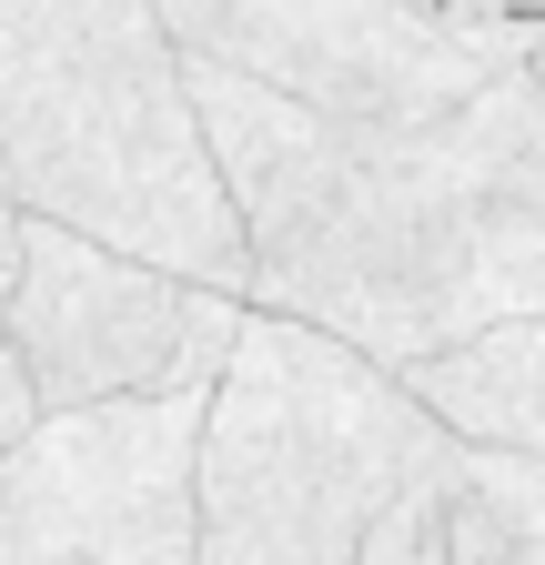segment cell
<instances>
[{"label": "cell", "mask_w": 545, "mask_h": 565, "mask_svg": "<svg viewBox=\"0 0 545 565\" xmlns=\"http://www.w3.org/2000/svg\"><path fill=\"white\" fill-rule=\"evenodd\" d=\"M202 394L41 414L0 465V565H192Z\"/></svg>", "instance_id": "5"}, {"label": "cell", "mask_w": 545, "mask_h": 565, "mask_svg": "<svg viewBox=\"0 0 545 565\" xmlns=\"http://www.w3.org/2000/svg\"><path fill=\"white\" fill-rule=\"evenodd\" d=\"M535 92H545V21H535Z\"/></svg>", "instance_id": "12"}, {"label": "cell", "mask_w": 545, "mask_h": 565, "mask_svg": "<svg viewBox=\"0 0 545 565\" xmlns=\"http://www.w3.org/2000/svg\"><path fill=\"white\" fill-rule=\"evenodd\" d=\"M435 424H455L464 445H505V455H545V313H505L485 333H464L425 364H404Z\"/></svg>", "instance_id": "7"}, {"label": "cell", "mask_w": 545, "mask_h": 565, "mask_svg": "<svg viewBox=\"0 0 545 565\" xmlns=\"http://www.w3.org/2000/svg\"><path fill=\"white\" fill-rule=\"evenodd\" d=\"M474 11H505V21H545V0H474Z\"/></svg>", "instance_id": "11"}, {"label": "cell", "mask_w": 545, "mask_h": 565, "mask_svg": "<svg viewBox=\"0 0 545 565\" xmlns=\"http://www.w3.org/2000/svg\"><path fill=\"white\" fill-rule=\"evenodd\" d=\"M192 111L233 192L263 313H293L394 374L505 313H545L535 61L384 121H333L223 61H192Z\"/></svg>", "instance_id": "1"}, {"label": "cell", "mask_w": 545, "mask_h": 565, "mask_svg": "<svg viewBox=\"0 0 545 565\" xmlns=\"http://www.w3.org/2000/svg\"><path fill=\"white\" fill-rule=\"evenodd\" d=\"M0 162L31 212L253 303L162 0H0Z\"/></svg>", "instance_id": "3"}, {"label": "cell", "mask_w": 545, "mask_h": 565, "mask_svg": "<svg viewBox=\"0 0 545 565\" xmlns=\"http://www.w3.org/2000/svg\"><path fill=\"white\" fill-rule=\"evenodd\" d=\"M31 424H41V394H31V364L11 343H0V465H11L21 445H31Z\"/></svg>", "instance_id": "9"}, {"label": "cell", "mask_w": 545, "mask_h": 565, "mask_svg": "<svg viewBox=\"0 0 545 565\" xmlns=\"http://www.w3.org/2000/svg\"><path fill=\"white\" fill-rule=\"evenodd\" d=\"M21 223H31V202L11 182V162H0V313H11V273H21Z\"/></svg>", "instance_id": "10"}, {"label": "cell", "mask_w": 545, "mask_h": 565, "mask_svg": "<svg viewBox=\"0 0 545 565\" xmlns=\"http://www.w3.org/2000/svg\"><path fill=\"white\" fill-rule=\"evenodd\" d=\"M415 11H474V0H415Z\"/></svg>", "instance_id": "13"}, {"label": "cell", "mask_w": 545, "mask_h": 565, "mask_svg": "<svg viewBox=\"0 0 545 565\" xmlns=\"http://www.w3.org/2000/svg\"><path fill=\"white\" fill-rule=\"evenodd\" d=\"M464 435L394 364L243 313L192 445V565H455Z\"/></svg>", "instance_id": "2"}, {"label": "cell", "mask_w": 545, "mask_h": 565, "mask_svg": "<svg viewBox=\"0 0 545 565\" xmlns=\"http://www.w3.org/2000/svg\"><path fill=\"white\" fill-rule=\"evenodd\" d=\"M182 313H192V282L182 273H162L142 253H111V243H92L72 223H51V212L21 223V273H11L0 343L31 364L41 414L162 394Z\"/></svg>", "instance_id": "6"}, {"label": "cell", "mask_w": 545, "mask_h": 565, "mask_svg": "<svg viewBox=\"0 0 545 565\" xmlns=\"http://www.w3.org/2000/svg\"><path fill=\"white\" fill-rule=\"evenodd\" d=\"M474 484L495 494V505L525 525V545H545V455H505V445H464Z\"/></svg>", "instance_id": "8"}, {"label": "cell", "mask_w": 545, "mask_h": 565, "mask_svg": "<svg viewBox=\"0 0 545 565\" xmlns=\"http://www.w3.org/2000/svg\"><path fill=\"white\" fill-rule=\"evenodd\" d=\"M162 21L192 61H223L333 121L435 111L535 61V21L415 11V0H162Z\"/></svg>", "instance_id": "4"}]
</instances>
